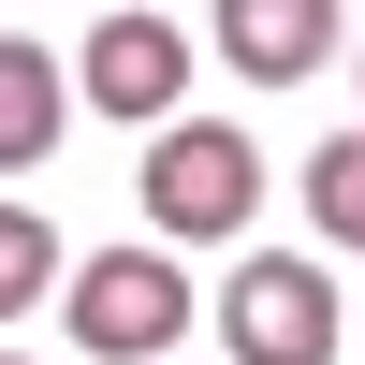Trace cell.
<instances>
[{"label":"cell","mask_w":365,"mask_h":365,"mask_svg":"<svg viewBox=\"0 0 365 365\" xmlns=\"http://www.w3.org/2000/svg\"><path fill=\"white\" fill-rule=\"evenodd\" d=\"M292 190H307V220L336 234V249H365V132H336V146H307V161H292Z\"/></svg>","instance_id":"obj_7"},{"label":"cell","mask_w":365,"mask_h":365,"mask_svg":"<svg viewBox=\"0 0 365 365\" xmlns=\"http://www.w3.org/2000/svg\"><path fill=\"white\" fill-rule=\"evenodd\" d=\"M351 351H365V292H351Z\"/></svg>","instance_id":"obj_9"},{"label":"cell","mask_w":365,"mask_h":365,"mask_svg":"<svg viewBox=\"0 0 365 365\" xmlns=\"http://www.w3.org/2000/svg\"><path fill=\"white\" fill-rule=\"evenodd\" d=\"M190 307H205V292L175 278V249H88V263H73V292H58L73 351H103V365H175Z\"/></svg>","instance_id":"obj_3"},{"label":"cell","mask_w":365,"mask_h":365,"mask_svg":"<svg viewBox=\"0 0 365 365\" xmlns=\"http://www.w3.org/2000/svg\"><path fill=\"white\" fill-rule=\"evenodd\" d=\"M205 307H220V351L234 365H336L351 351V292L322 278V263H292V249H249Z\"/></svg>","instance_id":"obj_2"},{"label":"cell","mask_w":365,"mask_h":365,"mask_svg":"<svg viewBox=\"0 0 365 365\" xmlns=\"http://www.w3.org/2000/svg\"><path fill=\"white\" fill-rule=\"evenodd\" d=\"M44 292H58V234L29 220V205H0V322H15V307H44Z\"/></svg>","instance_id":"obj_8"},{"label":"cell","mask_w":365,"mask_h":365,"mask_svg":"<svg viewBox=\"0 0 365 365\" xmlns=\"http://www.w3.org/2000/svg\"><path fill=\"white\" fill-rule=\"evenodd\" d=\"M88 15H117V0H88Z\"/></svg>","instance_id":"obj_10"},{"label":"cell","mask_w":365,"mask_h":365,"mask_svg":"<svg viewBox=\"0 0 365 365\" xmlns=\"http://www.w3.org/2000/svg\"><path fill=\"white\" fill-rule=\"evenodd\" d=\"M205 44H220V73H249V88H307L322 58H336V0H220Z\"/></svg>","instance_id":"obj_5"},{"label":"cell","mask_w":365,"mask_h":365,"mask_svg":"<svg viewBox=\"0 0 365 365\" xmlns=\"http://www.w3.org/2000/svg\"><path fill=\"white\" fill-rule=\"evenodd\" d=\"M132 190H146V249H220V234L263 220V146L234 117H161Z\"/></svg>","instance_id":"obj_1"},{"label":"cell","mask_w":365,"mask_h":365,"mask_svg":"<svg viewBox=\"0 0 365 365\" xmlns=\"http://www.w3.org/2000/svg\"><path fill=\"white\" fill-rule=\"evenodd\" d=\"M58 117H73V73H58L44 44H15V29H0V175L58 161Z\"/></svg>","instance_id":"obj_6"},{"label":"cell","mask_w":365,"mask_h":365,"mask_svg":"<svg viewBox=\"0 0 365 365\" xmlns=\"http://www.w3.org/2000/svg\"><path fill=\"white\" fill-rule=\"evenodd\" d=\"M73 103H88V117H132V132L190 117V29H175V15H132V0H117V15L88 29V58H73Z\"/></svg>","instance_id":"obj_4"},{"label":"cell","mask_w":365,"mask_h":365,"mask_svg":"<svg viewBox=\"0 0 365 365\" xmlns=\"http://www.w3.org/2000/svg\"><path fill=\"white\" fill-rule=\"evenodd\" d=\"M0 365H29V351H0Z\"/></svg>","instance_id":"obj_11"}]
</instances>
